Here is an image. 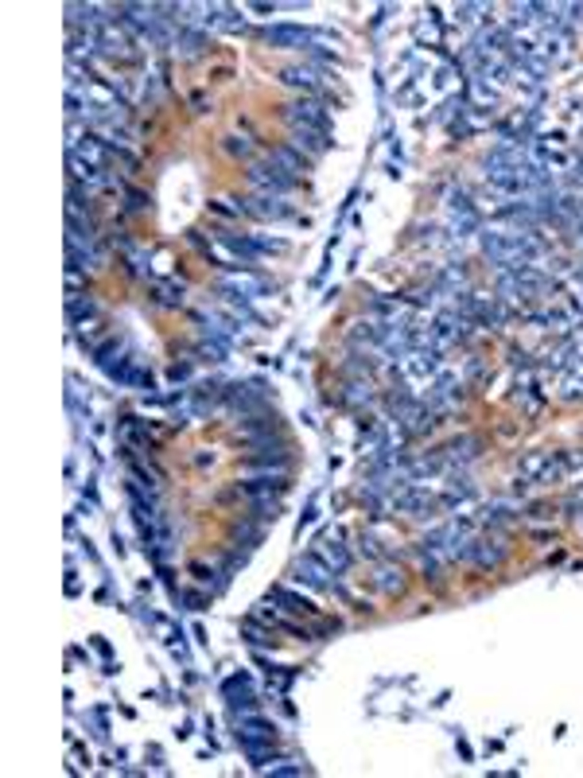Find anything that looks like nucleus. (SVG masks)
Masks as SVG:
<instances>
[{
  "label": "nucleus",
  "instance_id": "obj_9",
  "mask_svg": "<svg viewBox=\"0 0 583 778\" xmlns=\"http://www.w3.org/2000/svg\"><path fill=\"white\" fill-rule=\"evenodd\" d=\"M70 152H78L82 160H86V164H94V168H105V164H109V152H105V148L97 144L94 137H78V144H74Z\"/></svg>",
  "mask_w": 583,
  "mask_h": 778
},
{
  "label": "nucleus",
  "instance_id": "obj_14",
  "mask_svg": "<svg viewBox=\"0 0 583 778\" xmlns=\"http://www.w3.org/2000/svg\"><path fill=\"white\" fill-rule=\"evenodd\" d=\"M265 774H307L303 763H273V767H261Z\"/></svg>",
  "mask_w": 583,
  "mask_h": 778
},
{
  "label": "nucleus",
  "instance_id": "obj_4",
  "mask_svg": "<svg viewBox=\"0 0 583 778\" xmlns=\"http://www.w3.org/2000/svg\"><path fill=\"white\" fill-rule=\"evenodd\" d=\"M331 568H327V560H315V557H300V565H295V580L300 584H311V587H327L331 580Z\"/></svg>",
  "mask_w": 583,
  "mask_h": 778
},
{
  "label": "nucleus",
  "instance_id": "obj_6",
  "mask_svg": "<svg viewBox=\"0 0 583 778\" xmlns=\"http://www.w3.org/2000/svg\"><path fill=\"white\" fill-rule=\"evenodd\" d=\"M245 211L257 214V218H288V214H292L276 195H253V198H245Z\"/></svg>",
  "mask_w": 583,
  "mask_h": 778
},
{
  "label": "nucleus",
  "instance_id": "obj_5",
  "mask_svg": "<svg viewBox=\"0 0 583 778\" xmlns=\"http://www.w3.org/2000/svg\"><path fill=\"white\" fill-rule=\"evenodd\" d=\"M280 82H288V86L303 90V94H319V70H311V66H284L280 70Z\"/></svg>",
  "mask_w": 583,
  "mask_h": 778
},
{
  "label": "nucleus",
  "instance_id": "obj_15",
  "mask_svg": "<svg viewBox=\"0 0 583 778\" xmlns=\"http://www.w3.org/2000/svg\"><path fill=\"white\" fill-rule=\"evenodd\" d=\"M179 47H183V55L187 59H195V55L202 51V36H183V39H175Z\"/></svg>",
  "mask_w": 583,
  "mask_h": 778
},
{
  "label": "nucleus",
  "instance_id": "obj_12",
  "mask_svg": "<svg viewBox=\"0 0 583 778\" xmlns=\"http://www.w3.org/2000/svg\"><path fill=\"white\" fill-rule=\"evenodd\" d=\"M276 600L288 603V611H295V615H315V603L300 600V595H292V592H276Z\"/></svg>",
  "mask_w": 583,
  "mask_h": 778
},
{
  "label": "nucleus",
  "instance_id": "obj_7",
  "mask_svg": "<svg viewBox=\"0 0 583 778\" xmlns=\"http://www.w3.org/2000/svg\"><path fill=\"white\" fill-rule=\"evenodd\" d=\"M292 144L300 148V152L307 148V152L319 156V152H327V148H331V140H327L323 129H295V132H292Z\"/></svg>",
  "mask_w": 583,
  "mask_h": 778
},
{
  "label": "nucleus",
  "instance_id": "obj_10",
  "mask_svg": "<svg viewBox=\"0 0 583 778\" xmlns=\"http://www.w3.org/2000/svg\"><path fill=\"white\" fill-rule=\"evenodd\" d=\"M323 560H327V568H334V572H347V565H350V557H347V549H342L339 541H323Z\"/></svg>",
  "mask_w": 583,
  "mask_h": 778
},
{
  "label": "nucleus",
  "instance_id": "obj_2",
  "mask_svg": "<svg viewBox=\"0 0 583 778\" xmlns=\"http://www.w3.org/2000/svg\"><path fill=\"white\" fill-rule=\"evenodd\" d=\"M288 121L295 129H323L331 125V117H327V110L315 102V97H303V102H292L288 105Z\"/></svg>",
  "mask_w": 583,
  "mask_h": 778
},
{
  "label": "nucleus",
  "instance_id": "obj_1",
  "mask_svg": "<svg viewBox=\"0 0 583 778\" xmlns=\"http://www.w3.org/2000/svg\"><path fill=\"white\" fill-rule=\"evenodd\" d=\"M249 183L261 187L265 195H276V198H280V195H288L292 187H295V179L284 176L276 164H253V168H249Z\"/></svg>",
  "mask_w": 583,
  "mask_h": 778
},
{
  "label": "nucleus",
  "instance_id": "obj_11",
  "mask_svg": "<svg viewBox=\"0 0 583 778\" xmlns=\"http://www.w3.org/2000/svg\"><path fill=\"white\" fill-rule=\"evenodd\" d=\"M222 284L234 288V292H245V296H261V292H265V284H261V280H253V277H226Z\"/></svg>",
  "mask_w": 583,
  "mask_h": 778
},
{
  "label": "nucleus",
  "instance_id": "obj_8",
  "mask_svg": "<svg viewBox=\"0 0 583 778\" xmlns=\"http://www.w3.org/2000/svg\"><path fill=\"white\" fill-rule=\"evenodd\" d=\"M273 164L284 171V176H292V179H300L303 171H307V160H303V156H295L292 148H273Z\"/></svg>",
  "mask_w": 583,
  "mask_h": 778
},
{
  "label": "nucleus",
  "instance_id": "obj_13",
  "mask_svg": "<svg viewBox=\"0 0 583 778\" xmlns=\"http://www.w3.org/2000/svg\"><path fill=\"white\" fill-rule=\"evenodd\" d=\"M377 584H381L389 595H397L401 587H405V580H401V572H393V568H381V572H377Z\"/></svg>",
  "mask_w": 583,
  "mask_h": 778
},
{
  "label": "nucleus",
  "instance_id": "obj_3",
  "mask_svg": "<svg viewBox=\"0 0 583 778\" xmlns=\"http://www.w3.org/2000/svg\"><path fill=\"white\" fill-rule=\"evenodd\" d=\"M265 43L268 47H307L311 31L295 28V23H273V28L265 31Z\"/></svg>",
  "mask_w": 583,
  "mask_h": 778
}]
</instances>
